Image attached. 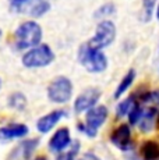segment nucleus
Instances as JSON below:
<instances>
[{
    "instance_id": "nucleus-25",
    "label": "nucleus",
    "mask_w": 159,
    "mask_h": 160,
    "mask_svg": "<svg viewBox=\"0 0 159 160\" xmlns=\"http://www.w3.org/2000/svg\"><path fill=\"white\" fill-rule=\"evenodd\" d=\"M156 17H158V20H159V4H158V8H156Z\"/></svg>"
},
{
    "instance_id": "nucleus-8",
    "label": "nucleus",
    "mask_w": 159,
    "mask_h": 160,
    "mask_svg": "<svg viewBox=\"0 0 159 160\" xmlns=\"http://www.w3.org/2000/svg\"><path fill=\"white\" fill-rule=\"evenodd\" d=\"M100 98V91L96 88H90L85 89L81 95L75 99L74 102V110L77 113H82V112H88L90 109H92L96 104V102Z\"/></svg>"
},
{
    "instance_id": "nucleus-11",
    "label": "nucleus",
    "mask_w": 159,
    "mask_h": 160,
    "mask_svg": "<svg viewBox=\"0 0 159 160\" xmlns=\"http://www.w3.org/2000/svg\"><path fill=\"white\" fill-rule=\"evenodd\" d=\"M71 142V135L67 128H60L53 134V137L49 141V148L53 152H62L63 149H66Z\"/></svg>"
},
{
    "instance_id": "nucleus-22",
    "label": "nucleus",
    "mask_w": 159,
    "mask_h": 160,
    "mask_svg": "<svg viewBox=\"0 0 159 160\" xmlns=\"http://www.w3.org/2000/svg\"><path fill=\"white\" fill-rule=\"evenodd\" d=\"M80 160H100V159L96 155H94V153H85Z\"/></svg>"
},
{
    "instance_id": "nucleus-15",
    "label": "nucleus",
    "mask_w": 159,
    "mask_h": 160,
    "mask_svg": "<svg viewBox=\"0 0 159 160\" xmlns=\"http://www.w3.org/2000/svg\"><path fill=\"white\" fill-rule=\"evenodd\" d=\"M134 79H136V70L130 68L127 71V74H124V77H123V79L120 81V84L117 85V89H116V92H115L116 99H119L121 95H124V92H126L127 89L133 85Z\"/></svg>"
},
{
    "instance_id": "nucleus-13",
    "label": "nucleus",
    "mask_w": 159,
    "mask_h": 160,
    "mask_svg": "<svg viewBox=\"0 0 159 160\" xmlns=\"http://www.w3.org/2000/svg\"><path fill=\"white\" fill-rule=\"evenodd\" d=\"M156 118H158V112L154 107H151V109H148L146 112H144L141 118H140V121H138L140 130L144 132L151 131L152 128H154L155 122H156Z\"/></svg>"
},
{
    "instance_id": "nucleus-10",
    "label": "nucleus",
    "mask_w": 159,
    "mask_h": 160,
    "mask_svg": "<svg viewBox=\"0 0 159 160\" xmlns=\"http://www.w3.org/2000/svg\"><path fill=\"white\" fill-rule=\"evenodd\" d=\"M66 112L64 110H54V112L49 113V114L41 117L36 122V130H38L41 134H46L60 121V120L64 117Z\"/></svg>"
},
{
    "instance_id": "nucleus-9",
    "label": "nucleus",
    "mask_w": 159,
    "mask_h": 160,
    "mask_svg": "<svg viewBox=\"0 0 159 160\" xmlns=\"http://www.w3.org/2000/svg\"><path fill=\"white\" fill-rule=\"evenodd\" d=\"M110 141L115 146L121 150H127L131 146V130L127 124L119 125L110 134Z\"/></svg>"
},
{
    "instance_id": "nucleus-17",
    "label": "nucleus",
    "mask_w": 159,
    "mask_h": 160,
    "mask_svg": "<svg viewBox=\"0 0 159 160\" xmlns=\"http://www.w3.org/2000/svg\"><path fill=\"white\" fill-rule=\"evenodd\" d=\"M136 106V98L134 96H130L127 99H124L123 102L119 103L117 106V117H124V116H128V113L131 112V109Z\"/></svg>"
},
{
    "instance_id": "nucleus-3",
    "label": "nucleus",
    "mask_w": 159,
    "mask_h": 160,
    "mask_svg": "<svg viewBox=\"0 0 159 160\" xmlns=\"http://www.w3.org/2000/svg\"><path fill=\"white\" fill-rule=\"evenodd\" d=\"M54 60V53L49 45H38L29 49L23 56V64L28 68H41L46 67Z\"/></svg>"
},
{
    "instance_id": "nucleus-12",
    "label": "nucleus",
    "mask_w": 159,
    "mask_h": 160,
    "mask_svg": "<svg viewBox=\"0 0 159 160\" xmlns=\"http://www.w3.org/2000/svg\"><path fill=\"white\" fill-rule=\"evenodd\" d=\"M28 134V127L25 124H10L0 128V141L7 142L14 138H23Z\"/></svg>"
},
{
    "instance_id": "nucleus-24",
    "label": "nucleus",
    "mask_w": 159,
    "mask_h": 160,
    "mask_svg": "<svg viewBox=\"0 0 159 160\" xmlns=\"http://www.w3.org/2000/svg\"><path fill=\"white\" fill-rule=\"evenodd\" d=\"M35 160H48V159L45 158V156H39V158H36Z\"/></svg>"
},
{
    "instance_id": "nucleus-1",
    "label": "nucleus",
    "mask_w": 159,
    "mask_h": 160,
    "mask_svg": "<svg viewBox=\"0 0 159 160\" xmlns=\"http://www.w3.org/2000/svg\"><path fill=\"white\" fill-rule=\"evenodd\" d=\"M42 28L35 21H25L16 31V45L18 49H29L41 45Z\"/></svg>"
},
{
    "instance_id": "nucleus-23",
    "label": "nucleus",
    "mask_w": 159,
    "mask_h": 160,
    "mask_svg": "<svg viewBox=\"0 0 159 160\" xmlns=\"http://www.w3.org/2000/svg\"><path fill=\"white\" fill-rule=\"evenodd\" d=\"M8 2L11 3V8H16V7H18V6L24 4L27 0H8Z\"/></svg>"
},
{
    "instance_id": "nucleus-27",
    "label": "nucleus",
    "mask_w": 159,
    "mask_h": 160,
    "mask_svg": "<svg viewBox=\"0 0 159 160\" xmlns=\"http://www.w3.org/2000/svg\"><path fill=\"white\" fill-rule=\"evenodd\" d=\"M0 36H2V29H0Z\"/></svg>"
},
{
    "instance_id": "nucleus-20",
    "label": "nucleus",
    "mask_w": 159,
    "mask_h": 160,
    "mask_svg": "<svg viewBox=\"0 0 159 160\" xmlns=\"http://www.w3.org/2000/svg\"><path fill=\"white\" fill-rule=\"evenodd\" d=\"M115 11L116 8L113 4H105V6H100V8L95 13V15L98 18H108L112 14H115Z\"/></svg>"
},
{
    "instance_id": "nucleus-21",
    "label": "nucleus",
    "mask_w": 159,
    "mask_h": 160,
    "mask_svg": "<svg viewBox=\"0 0 159 160\" xmlns=\"http://www.w3.org/2000/svg\"><path fill=\"white\" fill-rule=\"evenodd\" d=\"M39 141L38 139H31V141H27L25 143H24V152H25V159H28L29 156H31V153L33 152V149H35L36 146H38Z\"/></svg>"
},
{
    "instance_id": "nucleus-14",
    "label": "nucleus",
    "mask_w": 159,
    "mask_h": 160,
    "mask_svg": "<svg viewBox=\"0 0 159 160\" xmlns=\"http://www.w3.org/2000/svg\"><path fill=\"white\" fill-rule=\"evenodd\" d=\"M141 156L144 160H159V143L156 141H145L141 145Z\"/></svg>"
},
{
    "instance_id": "nucleus-5",
    "label": "nucleus",
    "mask_w": 159,
    "mask_h": 160,
    "mask_svg": "<svg viewBox=\"0 0 159 160\" xmlns=\"http://www.w3.org/2000/svg\"><path fill=\"white\" fill-rule=\"evenodd\" d=\"M73 95V84L67 77H56L49 84L48 96L53 103H66Z\"/></svg>"
},
{
    "instance_id": "nucleus-19",
    "label": "nucleus",
    "mask_w": 159,
    "mask_h": 160,
    "mask_svg": "<svg viewBox=\"0 0 159 160\" xmlns=\"http://www.w3.org/2000/svg\"><path fill=\"white\" fill-rule=\"evenodd\" d=\"M80 142H74L73 143V146L70 148L69 150H66V152H62L59 156H57L56 160H74L75 156H77L78 150H80Z\"/></svg>"
},
{
    "instance_id": "nucleus-18",
    "label": "nucleus",
    "mask_w": 159,
    "mask_h": 160,
    "mask_svg": "<svg viewBox=\"0 0 159 160\" xmlns=\"http://www.w3.org/2000/svg\"><path fill=\"white\" fill-rule=\"evenodd\" d=\"M158 0H142V20L144 21H149L154 13V7L156 4Z\"/></svg>"
},
{
    "instance_id": "nucleus-2",
    "label": "nucleus",
    "mask_w": 159,
    "mask_h": 160,
    "mask_svg": "<svg viewBox=\"0 0 159 160\" xmlns=\"http://www.w3.org/2000/svg\"><path fill=\"white\" fill-rule=\"evenodd\" d=\"M78 61L90 72H102L108 67V58L100 50L92 48L90 43L82 45L78 50Z\"/></svg>"
},
{
    "instance_id": "nucleus-7",
    "label": "nucleus",
    "mask_w": 159,
    "mask_h": 160,
    "mask_svg": "<svg viewBox=\"0 0 159 160\" xmlns=\"http://www.w3.org/2000/svg\"><path fill=\"white\" fill-rule=\"evenodd\" d=\"M13 10L17 11V13H24L31 15V17L38 18L50 10V2L49 0H27L24 4L18 6Z\"/></svg>"
},
{
    "instance_id": "nucleus-26",
    "label": "nucleus",
    "mask_w": 159,
    "mask_h": 160,
    "mask_svg": "<svg viewBox=\"0 0 159 160\" xmlns=\"http://www.w3.org/2000/svg\"><path fill=\"white\" fill-rule=\"evenodd\" d=\"M0 88H2V81H0Z\"/></svg>"
},
{
    "instance_id": "nucleus-16",
    "label": "nucleus",
    "mask_w": 159,
    "mask_h": 160,
    "mask_svg": "<svg viewBox=\"0 0 159 160\" xmlns=\"http://www.w3.org/2000/svg\"><path fill=\"white\" fill-rule=\"evenodd\" d=\"M8 106L16 110H24L27 106L25 96H24L23 93H20V92H16V93L10 95V98H8Z\"/></svg>"
},
{
    "instance_id": "nucleus-4",
    "label": "nucleus",
    "mask_w": 159,
    "mask_h": 160,
    "mask_svg": "<svg viewBox=\"0 0 159 160\" xmlns=\"http://www.w3.org/2000/svg\"><path fill=\"white\" fill-rule=\"evenodd\" d=\"M108 109L105 106H94L92 109L88 110L87 117H85L84 124H78V128L82 132L88 135V137H95L98 134L100 125L105 124L106 118H108Z\"/></svg>"
},
{
    "instance_id": "nucleus-6",
    "label": "nucleus",
    "mask_w": 159,
    "mask_h": 160,
    "mask_svg": "<svg viewBox=\"0 0 159 160\" xmlns=\"http://www.w3.org/2000/svg\"><path fill=\"white\" fill-rule=\"evenodd\" d=\"M116 38V27L110 20H102L96 27V32L94 38L90 41V45L92 48L100 49L106 48V46L112 45Z\"/></svg>"
}]
</instances>
